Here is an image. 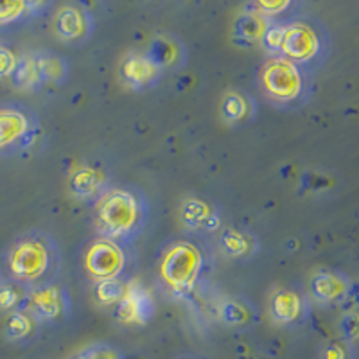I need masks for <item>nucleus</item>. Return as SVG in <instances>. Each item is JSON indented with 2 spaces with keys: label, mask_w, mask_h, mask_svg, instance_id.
Instances as JSON below:
<instances>
[{
  "label": "nucleus",
  "mask_w": 359,
  "mask_h": 359,
  "mask_svg": "<svg viewBox=\"0 0 359 359\" xmlns=\"http://www.w3.org/2000/svg\"><path fill=\"white\" fill-rule=\"evenodd\" d=\"M34 332V323L25 313H15L6 323V336L11 341H25Z\"/></svg>",
  "instance_id": "17"
},
{
  "label": "nucleus",
  "mask_w": 359,
  "mask_h": 359,
  "mask_svg": "<svg viewBox=\"0 0 359 359\" xmlns=\"http://www.w3.org/2000/svg\"><path fill=\"white\" fill-rule=\"evenodd\" d=\"M29 133L27 118L17 110H0V149L24 140Z\"/></svg>",
  "instance_id": "9"
},
{
  "label": "nucleus",
  "mask_w": 359,
  "mask_h": 359,
  "mask_svg": "<svg viewBox=\"0 0 359 359\" xmlns=\"http://www.w3.org/2000/svg\"><path fill=\"white\" fill-rule=\"evenodd\" d=\"M31 8L33 6L27 4V2H0V24L18 20Z\"/></svg>",
  "instance_id": "21"
},
{
  "label": "nucleus",
  "mask_w": 359,
  "mask_h": 359,
  "mask_svg": "<svg viewBox=\"0 0 359 359\" xmlns=\"http://www.w3.org/2000/svg\"><path fill=\"white\" fill-rule=\"evenodd\" d=\"M223 318L230 325H243L246 318H248V313H246L241 304L229 302L223 307Z\"/></svg>",
  "instance_id": "23"
},
{
  "label": "nucleus",
  "mask_w": 359,
  "mask_h": 359,
  "mask_svg": "<svg viewBox=\"0 0 359 359\" xmlns=\"http://www.w3.org/2000/svg\"><path fill=\"white\" fill-rule=\"evenodd\" d=\"M9 79H11L13 85L22 90H29L33 88V86H36L41 79L40 74H38L34 56L17 57V65H15V70H13V74L9 76Z\"/></svg>",
  "instance_id": "13"
},
{
  "label": "nucleus",
  "mask_w": 359,
  "mask_h": 359,
  "mask_svg": "<svg viewBox=\"0 0 359 359\" xmlns=\"http://www.w3.org/2000/svg\"><path fill=\"white\" fill-rule=\"evenodd\" d=\"M311 290L313 294L322 302H334L338 298H341L347 291L345 282L339 277L331 273H322L318 277L313 278V284H311Z\"/></svg>",
  "instance_id": "12"
},
{
  "label": "nucleus",
  "mask_w": 359,
  "mask_h": 359,
  "mask_svg": "<svg viewBox=\"0 0 359 359\" xmlns=\"http://www.w3.org/2000/svg\"><path fill=\"white\" fill-rule=\"evenodd\" d=\"M224 110H226L229 117L239 118L243 114H245V102H243L241 99L230 97L229 101H226V107H224Z\"/></svg>",
  "instance_id": "28"
},
{
  "label": "nucleus",
  "mask_w": 359,
  "mask_h": 359,
  "mask_svg": "<svg viewBox=\"0 0 359 359\" xmlns=\"http://www.w3.org/2000/svg\"><path fill=\"white\" fill-rule=\"evenodd\" d=\"M180 47L168 38H158L151 43V50H149V60L155 63L156 67H171L180 60Z\"/></svg>",
  "instance_id": "16"
},
{
  "label": "nucleus",
  "mask_w": 359,
  "mask_h": 359,
  "mask_svg": "<svg viewBox=\"0 0 359 359\" xmlns=\"http://www.w3.org/2000/svg\"><path fill=\"white\" fill-rule=\"evenodd\" d=\"M262 83L269 95L277 101H293L302 88L298 69L287 60H273L264 69Z\"/></svg>",
  "instance_id": "4"
},
{
  "label": "nucleus",
  "mask_w": 359,
  "mask_h": 359,
  "mask_svg": "<svg viewBox=\"0 0 359 359\" xmlns=\"http://www.w3.org/2000/svg\"><path fill=\"white\" fill-rule=\"evenodd\" d=\"M273 314L280 322H294L300 314V298L290 291H282L273 300Z\"/></svg>",
  "instance_id": "15"
},
{
  "label": "nucleus",
  "mask_w": 359,
  "mask_h": 359,
  "mask_svg": "<svg viewBox=\"0 0 359 359\" xmlns=\"http://www.w3.org/2000/svg\"><path fill=\"white\" fill-rule=\"evenodd\" d=\"M8 266L15 278L34 282L47 275L53 266V253L45 243L27 237L13 246L8 255Z\"/></svg>",
  "instance_id": "2"
},
{
  "label": "nucleus",
  "mask_w": 359,
  "mask_h": 359,
  "mask_svg": "<svg viewBox=\"0 0 359 359\" xmlns=\"http://www.w3.org/2000/svg\"><path fill=\"white\" fill-rule=\"evenodd\" d=\"M323 359H347V351L339 343H332L323 351Z\"/></svg>",
  "instance_id": "29"
},
{
  "label": "nucleus",
  "mask_w": 359,
  "mask_h": 359,
  "mask_svg": "<svg viewBox=\"0 0 359 359\" xmlns=\"http://www.w3.org/2000/svg\"><path fill=\"white\" fill-rule=\"evenodd\" d=\"M176 359H205V358H201V355H180V358Z\"/></svg>",
  "instance_id": "30"
},
{
  "label": "nucleus",
  "mask_w": 359,
  "mask_h": 359,
  "mask_svg": "<svg viewBox=\"0 0 359 359\" xmlns=\"http://www.w3.org/2000/svg\"><path fill=\"white\" fill-rule=\"evenodd\" d=\"M237 33L241 34L243 38L253 40V38L262 36L266 33V29L257 15H245V17L239 18V22H237Z\"/></svg>",
  "instance_id": "20"
},
{
  "label": "nucleus",
  "mask_w": 359,
  "mask_h": 359,
  "mask_svg": "<svg viewBox=\"0 0 359 359\" xmlns=\"http://www.w3.org/2000/svg\"><path fill=\"white\" fill-rule=\"evenodd\" d=\"M198 266H200V255L196 250L187 243H182L168 253L162 271L165 282L172 290L185 291L192 286V282L196 278Z\"/></svg>",
  "instance_id": "3"
},
{
  "label": "nucleus",
  "mask_w": 359,
  "mask_h": 359,
  "mask_svg": "<svg viewBox=\"0 0 359 359\" xmlns=\"http://www.w3.org/2000/svg\"><path fill=\"white\" fill-rule=\"evenodd\" d=\"M0 286H2V284H0Z\"/></svg>",
  "instance_id": "31"
},
{
  "label": "nucleus",
  "mask_w": 359,
  "mask_h": 359,
  "mask_svg": "<svg viewBox=\"0 0 359 359\" xmlns=\"http://www.w3.org/2000/svg\"><path fill=\"white\" fill-rule=\"evenodd\" d=\"M318 38L314 34L313 29L307 25H291L286 27L284 33V41H282L280 50L291 60H311L314 54L318 53Z\"/></svg>",
  "instance_id": "5"
},
{
  "label": "nucleus",
  "mask_w": 359,
  "mask_h": 359,
  "mask_svg": "<svg viewBox=\"0 0 359 359\" xmlns=\"http://www.w3.org/2000/svg\"><path fill=\"white\" fill-rule=\"evenodd\" d=\"M70 359H124V355L111 345L107 343H97V345H90L88 348L81 351L79 354L72 355Z\"/></svg>",
  "instance_id": "19"
},
{
  "label": "nucleus",
  "mask_w": 359,
  "mask_h": 359,
  "mask_svg": "<svg viewBox=\"0 0 359 359\" xmlns=\"http://www.w3.org/2000/svg\"><path fill=\"white\" fill-rule=\"evenodd\" d=\"M118 314L124 322L146 323L155 314V304L144 287L131 286L124 298L118 302Z\"/></svg>",
  "instance_id": "7"
},
{
  "label": "nucleus",
  "mask_w": 359,
  "mask_h": 359,
  "mask_svg": "<svg viewBox=\"0 0 359 359\" xmlns=\"http://www.w3.org/2000/svg\"><path fill=\"white\" fill-rule=\"evenodd\" d=\"M40 79L43 81H62L67 76V63L56 54H40L34 56Z\"/></svg>",
  "instance_id": "14"
},
{
  "label": "nucleus",
  "mask_w": 359,
  "mask_h": 359,
  "mask_svg": "<svg viewBox=\"0 0 359 359\" xmlns=\"http://www.w3.org/2000/svg\"><path fill=\"white\" fill-rule=\"evenodd\" d=\"M341 329L348 341L359 343V313L345 314V318L341 320Z\"/></svg>",
  "instance_id": "24"
},
{
  "label": "nucleus",
  "mask_w": 359,
  "mask_h": 359,
  "mask_svg": "<svg viewBox=\"0 0 359 359\" xmlns=\"http://www.w3.org/2000/svg\"><path fill=\"white\" fill-rule=\"evenodd\" d=\"M63 302L65 298L60 293L57 287L43 286L34 290L33 293L27 297V307L29 311L43 320H53L60 316L63 311Z\"/></svg>",
  "instance_id": "8"
},
{
  "label": "nucleus",
  "mask_w": 359,
  "mask_h": 359,
  "mask_svg": "<svg viewBox=\"0 0 359 359\" xmlns=\"http://www.w3.org/2000/svg\"><path fill=\"white\" fill-rule=\"evenodd\" d=\"M284 33H286V27H271V29H266L264 40H266V45H268L269 49L280 50L282 41H284Z\"/></svg>",
  "instance_id": "27"
},
{
  "label": "nucleus",
  "mask_w": 359,
  "mask_h": 359,
  "mask_svg": "<svg viewBox=\"0 0 359 359\" xmlns=\"http://www.w3.org/2000/svg\"><path fill=\"white\" fill-rule=\"evenodd\" d=\"M17 65V57L11 50L0 47V78H9Z\"/></svg>",
  "instance_id": "26"
},
{
  "label": "nucleus",
  "mask_w": 359,
  "mask_h": 359,
  "mask_svg": "<svg viewBox=\"0 0 359 359\" xmlns=\"http://www.w3.org/2000/svg\"><path fill=\"white\" fill-rule=\"evenodd\" d=\"M126 287L124 284L117 280V278H108V280H102L97 287V298L104 304L111 302H121L126 294Z\"/></svg>",
  "instance_id": "18"
},
{
  "label": "nucleus",
  "mask_w": 359,
  "mask_h": 359,
  "mask_svg": "<svg viewBox=\"0 0 359 359\" xmlns=\"http://www.w3.org/2000/svg\"><path fill=\"white\" fill-rule=\"evenodd\" d=\"M88 20L83 11L76 8H65L57 13L56 18V33L63 38V40H81L83 34L88 31Z\"/></svg>",
  "instance_id": "10"
},
{
  "label": "nucleus",
  "mask_w": 359,
  "mask_h": 359,
  "mask_svg": "<svg viewBox=\"0 0 359 359\" xmlns=\"http://www.w3.org/2000/svg\"><path fill=\"white\" fill-rule=\"evenodd\" d=\"M88 268L92 275L101 277L102 280L108 278H115V275L121 271L124 264V257L121 250L114 245V243H97L94 248L88 253Z\"/></svg>",
  "instance_id": "6"
},
{
  "label": "nucleus",
  "mask_w": 359,
  "mask_h": 359,
  "mask_svg": "<svg viewBox=\"0 0 359 359\" xmlns=\"http://www.w3.org/2000/svg\"><path fill=\"white\" fill-rule=\"evenodd\" d=\"M140 203L128 191H111L97 207V223L101 232L111 237H124L133 232L139 223Z\"/></svg>",
  "instance_id": "1"
},
{
  "label": "nucleus",
  "mask_w": 359,
  "mask_h": 359,
  "mask_svg": "<svg viewBox=\"0 0 359 359\" xmlns=\"http://www.w3.org/2000/svg\"><path fill=\"white\" fill-rule=\"evenodd\" d=\"M224 246L229 248L230 253H243L246 248H248V241H246V237L243 233L237 232H229L226 236L223 237Z\"/></svg>",
  "instance_id": "25"
},
{
  "label": "nucleus",
  "mask_w": 359,
  "mask_h": 359,
  "mask_svg": "<svg viewBox=\"0 0 359 359\" xmlns=\"http://www.w3.org/2000/svg\"><path fill=\"white\" fill-rule=\"evenodd\" d=\"M156 74H158V67L149 57L135 56L124 63V78L135 88L151 85L155 81Z\"/></svg>",
  "instance_id": "11"
},
{
  "label": "nucleus",
  "mask_w": 359,
  "mask_h": 359,
  "mask_svg": "<svg viewBox=\"0 0 359 359\" xmlns=\"http://www.w3.org/2000/svg\"><path fill=\"white\" fill-rule=\"evenodd\" d=\"M24 294L17 290V286H0V309H15L24 300Z\"/></svg>",
  "instance_id": "22"
}]
</instances>
